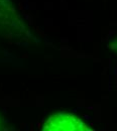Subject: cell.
<instances>
[{
	"instance_id": "1",
	"label": "cell",
	"mask_w": 117,
	"mask_h": 131,
	"mask_svg": "<svg viewBox=\"0 0 117 131\" xmlns=\"http://www.w3.org/2000/svg\"><path fill=\"white\" fill-rule=\"evenodd\" d=\"M43 130L61 131V130H90V128L80 118L69 113H58L49 118L44 124Z\"/></svg>"
}]
</instances>
